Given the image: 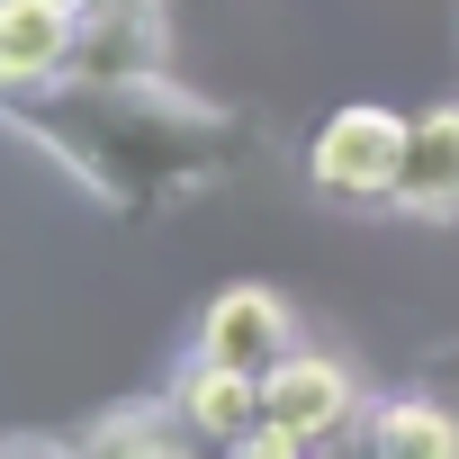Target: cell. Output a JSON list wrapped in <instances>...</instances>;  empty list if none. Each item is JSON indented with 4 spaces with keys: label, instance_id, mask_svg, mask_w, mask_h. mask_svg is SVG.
Returning a JSON list of instances; mask_svg holds the SVG:
<instances>
[{
    "label": "cell",
    "instance_id": "cell-1",
    "mask_svg": "<svg viewBox=\"0 0 459 459\" xmlns=\"http://www.w3.org/2000/svg\"><path fill=\"white\" fill-rule=\"evenodd\" d=\"M0 126L28 135L46 162H64L100 207L162 216L253 162V117L180 91L171 73L144 82H19L0 91Z\"/></svg>",
    "mask_w": 459,
    "mask_h": 459
},
{
    "label": "cell",
    "instance_id": "cell-2",
    "mask_svg": "<svg viewBox=\"0 0 459 459\" xmlns=\"http://www.w3.org/2000/svg\"><path fill=\"white\" fill-rule=\"evenodd\" d=\"M405 144H414V117L405 108L351 100V108H333L307 135V180L333 207H387L396 198V171H405Z\"/></svg>",
    "mask_w": 459,
    "mask_h": 459
},
{
    "label": "cell",
    "instance_id": "cell-3",
    "mask_svg": "<svg viewBox=\"0 0 459 459\" xmlns=\"http://www.w3.org/2000/svg\"><path fill=\"white\" fill-rule=\"evenodd\" d=\"M189 351H198V360H225V369H244V378H271V369L298 351V316H289L280 289L235 280V289H216V298L198 307V342H189Z\"/></svg>",
    "mask_w": 459,
    "mask_h": 459
},
{
    "label": "cell",
    "instance_id": "cell-4",
    "mask_svg": "<svg viewBox=\"0 0 459 459\" xmlns=\"http://www.w3.org/2000/svg\"><path fill=\"white\" fill-rule=\"evenodd\" d=\"M144 73H171L162 0H82V19H73V82H144Z\"/></svg>",
    "mask_w": 459,
    "mask_h": 459
},
{
    "label": "cell",
    "instance_id": "cell-5",
    "mask_svg": "<svg viewBox=\"0 0 459 459\" xmlns=\"http://www.w3.org/2000/svg\"><path fill=\"white\" fill-rule=\"evenodd\" d=\"M360 369L351 360H333V351H289L271 378H262V414L280 423V432H298V441H342L351 423H360Z\"/></svg>",
    "mask_w": 459,
    "mask_h": 459
},
{
    "label": "cell",
    "instance_id": "cell-6",
    "mask_svg": "<svg viewBox=\"0 0 459 459\" xmlns=\"http://www.w3.org/2000/svg\"><path fill=\"white\" fill-rule=\"evenodd\" d=\"M387 207L414 216V225H459V100L414 117V144H405V171H396Z\"/></svg>",
    "mask_w": 459,
    "mask_h": 459
},
{
    "label": "cell",
    "instance_id": "cell-7",
    "mask_svg": "<svg viewBox=\"0 0 459 459\" xmlns=\"http://www.w3.org/2000/svg\"><path fill=\"white\" fill-rule=\"evenodd\" d=\"M171 405H180V423L207 441V450H225L235 432H253L262 423V378H244V369H225V360H180V378H171Z\"/></svg>",
    "mask_w": 459,
    "mask_h": 459
},
{
    "label": "cell",
    "instance_id": "cell-8",
    "mask_svg": "<svg viewBox=\"0 0 459 459\" xmlns=\"http://www.w3.org/2000/svg\"><path fill=\"white\" fill-rule=\"evenodd\" d=\"M216 459H316V441H298V432H280V423L262 414L253 432H235V441H225Z\"/></svg>",
    "mask_w": 459,
    "mask_h": 459
},
{
    "label": "cell",
    "instance_id": "cell-9",
    "mask_svg": "<svg viewBox=\"0 0 459 459\" xmlns=\"http://www.w3.org/2000/svg\"><path fill=\"white\" fill-rule=\"evenodd\" d=\"M0 459H73V441H0Z\"/></svg>",
    "mask_w": 459,
    "mask_h": 459
},
{
    "label": "cell",
    "instance_id": "cell-10",
    "mask_svg": "<svg viewBox=\"0 0 459 459\" xmlns=\"http://www.w3.org/2000/svg\"><path fill=\"white\" fill-rule=\"evenodd\" d=\"M316 459H369V450H360V432H342V441H325Z\"/></svg>",
    "mask_w": 459,
    "mask_h": 459
}]
</instances>
